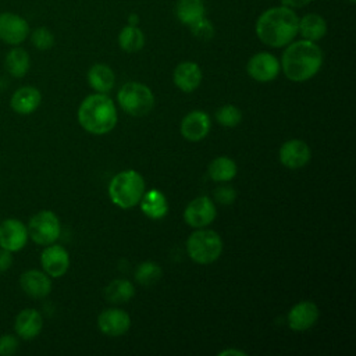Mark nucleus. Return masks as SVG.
<instances>
[{"label":"nucleus","instance_id":"1","mask_svg":"<svg viewBox=\"0 0 356 356\" xmlns=\"http://www.w3.org/2000/svg\"><path fill=\"white\" fill-rule=\"evenodd\" d=\"M299 17L295 10L285 6H275L264 10L254 25L261 43L270 47H285L298 35Z\"/></svg>","mask_w":356,"mask_h":356},{"label":"nucleus","instance_id":"2","mask_svg":"<svg viewBox=\"0 0 356 356\" xmlns=\"http://www.w3.org/2000/svg\"><path fill=\"white\" fill-rule=\"evenodd\" d=\"M323 58V50L316 42L300 39L286 44L280 65L289 81L305 82L320 71Z\"/></svg>","mask_w":356,"mask_h":356},{"label":"nucleus","instance_id":"3","mask_svg":"<svg viewBox=\"0 0 356 356\" xmlns=\"http://www.w3.org/2000/svg\"><path fill=\"white\" fill-rule=\"evenodd\" d=\"M78 121L89 134L104 135L117 124L115 104L104 93L89 95L78 108Z\"/></svg>","mask_w":356,"mask_h":356},{"label":"nucleus","instance_id":"4","mask_svg":"<svg viewBox=\"0 0 356 356\" xmlns=\"http://www.w3.org/2000/svg\"><path fill=\"white\" fill-rule=\"evenodd\" d=\"M145 193V179L134 170L121 171L113 177L108 184V196L111 202L121 209L136 206Z\"/></svg>","mask_w":356,"mask_h":356},{"label":"nucleus","instance_id":"5","mask_svg":"<svg viewBox=\"0 0 356 356\" xmlns=\"http://www.w3.org/2000/svg\"><path fill=\"white\" fill-rule=\"evenodd\" d=\"M186 250L193 261L199 264H210L220 257L222 252V239L216 231L199 229L189 235Z\"/></svg>","mask_w":356,"mask_h":356},{"label":"nucleus","instance_id":"6","mask_svg":"<svg viewBox=\"0 0 356 356\" xmlns=\"http://www.w3.org/2000/svg\"><path fill=\"white\" fill-rule=\"evenodd\" d=\"M117 100L121 108L134 117L146 115L154 106L152 90L139 82H127L117 93Z\"/></svg>","mask_w":356,"mask_h":356},{"label":"nucleus","instance_id":"7","mask_svg":"<svg viewBox=\"0 0 356 356\" xmlns=\"http://www.w3.org/2000/svg\"><path fill=\"white\" fill-rule=\"evenodd\" d=\"M26 228L29 238L40 246L54 243L61 234L60 220L51 210H40L33 214Z\"/></svg>","mask_w":356,"mask_h":356},{"label":"nucleus","instance_id":"8","mask_svg":"<svg viewBox=\"0 0 356 356\" xmlns=\"http://www.w3.org/2000/svg\"><path fill=\"white\" fill-rule=\"evenodd\" d=\"M28 21L13 11L0 13V40L8 46H19L29 36Z\"/></svg>","mask_w":356,"mask_h":356},{"label":"nucleus","instance_id":"9","mask_svg":"<svg viewBox=\"0 0 356 356\" xmlns=\"http://www.w3.org/2000/svg\"><path fill=\"white\" fill-rule=\"evenodd\" d=\"M28 228L18 218H6L0 222V248L11 253L19 252L28 242Z\"/></svg>","mask_w":356,"mask_h":356},{"label":"nucleus","instance_id":"10","mask_svg":"<svg viewBox=\"0 0 356 356\" xmlns=\"http://www.w3.org/2000/svg\"><path fill=\"white\" fill-rule=\"evenodd\" d=\"M281 65L278 58L268 53V51H260L253 54L246 65V71L257 82H270L275 79L280 74Z\"/></svg>","mask_w":356,"mask_h":356},{"label":"nucleus","instance_id":"11","mask_svg":"<svg viewBox=\"0 0 356 356\" xmlns=\"http://www.w3.org/2000/svg\"><path fill=\"white\" fill-rule=\"evenodd\" d=\"M216 214L213 200L209 196H197L185 207L184 220L189 227L203 228L214 221Z\"/></svg>","mask_w":356,"mask_h":356},{"label":"nucleus","instance_id":"12","mask_svg":"<svg viewBox=\"0 0 356 356\" xmlns=\"http://www.w3.org/2000/svg\"><path fill=\"white\" fill-rule=\"evenodd\" d=\"M40 264L49 277L60 278L70 267V254L64 246L50 243L40 253Z\"/></svg>","mask_w":356,"mask_h":356},{"label":"nucleus","instance_id":"13","mask_svg":"<svg viewBox=\"0 0 356 356\" xmlns=\"http://www.w3.org/2000/svg\"><path fill=\"white\" fill-rule=\"evenodd\" d=\"M312 157L309 145L300 139H291L281 145L280 147V161L291 170H298L305 167Z\"/></svg>","mask_w":356,"mask_h":356},{"label":"nucleus","instance_id":"14","mask_svg":"<svg viewBox=\"0 0 356 356\" xmlns=\"http://www.w3.org/2000/svg\"><path fill=\"white\" fill-rule=\"evenodd\" d=\"M210 117L202 110H193L181 121V134L186 140L197 142L207 136L210 132Z\"/></svg>","mask_w":356,"mask_h":356},{"label":"nucleus","instance_id":"15","mask_svg":"<svg viewBox=\"0 0 356 356\" xmlns=\"http://www.w3.org/2000/svg\"><path fill=\"white\" fill-rule=\"evenodd\" d=\"M19 285L24 293L33 299L46 298L51 292L50 277L40 270H26L19 277Z\"/></svg>","mask_w":356,"mask_h":356},{"label":"nucleus","instance_id":"16","mask_svg":"<svg viewBox=\"0 0 356 356\" xmlns=\"http://www.w3.org/2000/svg\"><path fill=\"white\" fill-rule=\"evenodd\" d=\"M99 330L108 337L124 335L131 327V318L121 309H106L97 317Z\"/></svg>","mask_w":356,"mask_h":356},{"label":"nucleus","instance_id":"17","mask_svg":"<svg viewBox=\"0 0 356 356\" xmlns=\"http://www.w3.org/2000/svg\"><path fill=\"white\" fill-rule=\"evenodd\" d=\"M320 312L316 303L302 300L296 303L288 313V325L293 331H306L312 328L318 320Z\"/></svg>","mask_w":356,"mask_h":356},{"label":"nucleus","instance_id":"18","mask_svg":"<svg viewBox=\"0 0 356 356\" xmlns=\"http://www.w3.org/2000/svg\"><path fill=\"white\" fill-rule=\"evenodd\" d=\"M43 328L42 314L32 307L21 310L14 320V331L22 339L36 338Z\"/></svg>","mask_w":356,"mask_h":356},{"label":"nucleus","instance_id":"19","mask_svg":"<svg viewBox=\"0 0 356 356\" xmlns=\"http://www.w3.org/2000/svg\"><path fill=\"white\" fill-rule=\"evenodd\" d=\"M42 102V93L39 92L38 88L35 86H21L18 88L11 99H10V106L13 111L21 115H28L36 111V108L40 106Z\"/></svg>","mask_w":356,"mask_h":356},{"label":"nucleus","instance_id":"20","mask_svg":"<svg viewBox=\"0 0 356 356\" xmlns=\"http://www.w3.org/2000/svg\"><path fill=\"white\" fill-rule=\"evenodd\" d=\"M172 79L178 89L191 93L196 90L202 82V70L193 61H182L175 67Z\"/></svg>","mask_w":356,"mask_h":356},{"label":"nucleus","instance_id":"21","mask_svg":"<svg viewBox=\"0 0 356 356\" xmlns=\"http://www.w3.org/2000/svg\"><path fill=\"white\" fill-rule=\"evenodd\" d=\"M298 33H300V36L306 40L317 42L327 33V21L323 18V15L316 13L305 14L302 18H299Z\"/></svg>","mask_w":356,"mask_h":356},{"label":"nucleus","instance_id":"22","mask_svg":"<svg viewBox=\"0 0 356 356\" xmlns=\"http://www.w3.org/2000/svg\"><path fill=\"white\" fill-rule=\"evenodd\" d=\"M31 67V57L29 53L19 47L11 46L4 57V68L13 78H22L28 74Z\"/></svg>","mask_w":356,"mask_h":356},{"label":"nucleus","instance_id":"23","mask_svg":"<svg viewBox=\"0 0 356 356\" xmlns=\"http://www.w3.org/2000/svg\"><path fill=\"white\" fill-rule=\"evenodd\" d=\"M139 203L143 214L153 220L163 218L168 211L167 197L159 189H150L145 192Z\"/></svg>","mask_w":356,"mask_h":356},{"label":"nucleus","instance_id":"24","mask_svg":"<svg viewBox=\"0 0 356 356\" xmlns=\"http://www.w3.org/2000/svg\"><path fill=\"white\" fill-rule=\"evenodd\" d=\"M88 82L97 93H107L113 89L115 76L107 64H93L88 71Z\"/></svg>","mask_w":356,"mask_h":356},{"label":"nucleus","instance_id":"25","mask_svg":"<svg viewBox=\"0 0 356 356\" xmlns=\"http://www.w3.org/2000/svg\"><path fill=\"white\" fill-rule=\"evenodd\" d=\"M174 13L181 24L189 26L206 17V6L203 0H178Z\"/></svg>","mask_w":356,"mask_h":356},{"label":"nucleus","instance_id":"26","mask_svg":"<svg viewBox=\"0 0 356 356\" xmlns=\"http://www.w3.org/2000/svg\"><path fill=\"white\" fill-rule=\"evenodd\" d=\"M118 44L127 53L139 51L145 46V33L138 25H125L118 33Z\"/></svg>","mask_w":356,"mask_h":356},{"label":"nucleus","instance_id":"27","mask_svg":"<svg viewBox=\"0 0 356 356\" xmlns=\"http://www.w3.org/2000/svg\"><path fill=\"white\" fill-rule=\"evenodd\" d=\"M209 175L213 181L228 182L236 175V164L232 159L227 156L216 157L209 164Z\"/></svg>","mask_w":356,"mask_h":356},{"label":"nucleus","instance_id":"28","mask_svg":"<svg viewBox=\"0 0 356 356\" xmlns=\"http://www.w3.org/2000/svg\"><path fill=\"white\" fill-rule=\"evenodd\" d=\"M135 295V289L131 281L117 278L104 288V296L111 303H125Z\"/></svg>","mask_w":356,"mask_h":356},{"label":"nucleus","instance_id":"29","mask_svg":"<svg viewBox=\"0 0 356 356\" xmlns=\"http://www.w3.org/2000/svg\"><path fill=\"white\" fill-rule=\"evenodd\" d=\"M135 278L140 285H152L161 278V268L153 261L140 263L135 270Z\"/></svg>","mask_w":356,"mask_h":356},{"label":"nucleus","instance_id":"30","mask_svg":"<svg viewBox=\"0 0 356 356\" xmlns=\"http://www.w3.org/2000/svg\"><path fill=\"white\" fill-rule=\"evenodd\" d=\"M216 120L220 125L234 128L236 127L242 120L241 110L234 104H225L216 111Z\"/></svg>","mask_w":356,"mask_h":356},{"label":"nucleus","instance_id":"31","mask_svg":"<svg viewBox=\"0 0 356 356\" xmlns=\"http://www.w3.org/2000/svg\"><path fill=\"white\" fill-rule=\"evenodd\" d=\"M29 39H31V43L33 44V47L38 50H42V51L49 50L54 46V35L46 26H38L36 29L29 32Z\"/></svg>","mask_w":356,"mask_h":356},{"label":"nucleus","instance_id":"32","mask_svg":"<svg viewBox=\"0 0 356 356\" xmlns=\"http://www.w3.org/2000/svg\"><path fill=\"white\" fill-rule=\"evenodd\" d=\"M189 29H191L192 35L199 40H210L214 36V25L206 17H203V18L197 19L196 22H193L192 25H189Z\"/></svg>","mask_w":356,"mask_h":356},{"label":"nucleus","instance_id":"33","mask_svg":"<svg viewBox=\"0 0 356 356\" xmlns=\"http://www.w3.org/2000/svg\"><path fill=\"white\" fill-rule=\"evenodd\" d=\"M18 338L13 334H4L0 337V356H11L18 350Z\"/></svg>","mask_w":356,"mask_h":356},{"label":"nucleus","instance_id":"34","mask_svg":"<svg viewBox=\"0 0 356 356\" xmlns=\"http://www.w3.org/2000/svg\"><path fill=\"white\" fill-rule=\"evenodd\" d=\"M214 197L218 203L221 204H231L235 202V197H236V192L234 188L231 186H221V188H217L216 192H214Z\"/></svg>","mask_w":356,"mask_h":356},{"label":"nucleus","instance_id":"35","mask_svg":"<svg viewBox=\"0 0 356 356\" xmlns=\"http://www.w3.org/2000/svg\"><path fill=\"white\" fill-rule=\"evenodd\" d=\"M14 263L13 253L0 248V273L8 271Z\"/></svg>","mask_w":356,"mask_h":356},{"label":"nucleus","instance_id":"36","mask_svg":"<svg viewBox=\"0 0 356 356\" xmlns=\"http://www.w3.org/2000/svg\"><path fill=\"white\" fill-rule=\"evenodd\" d=\"M312 0H281V6H285V7H289L292 10H296V8H303L306 7Z\"/></svg>","mask_w":356,"mask_h":356},{"label":"nucleus","instance_id":"37","mask_svg":"<svg viewBox=\"0 0 356 356\" xmlns=\"http://www.w3.org/2000/svg\"><path fill=\"white\" fill-rule=\"evenodd\" d=\"M220 356H225V355H238V356H245L246 353L243 350H236V349H227V350H221L218 353Z\"/></svg>","mask_w":356,"mask_h":356},{"label":"nucleus","instance_id":"38","mask_svg":"<svg viewBox=\"0 0 356 356\" xmlns=\"http://www.w3.org/2000/svg\"><path fill=\"white\" fill-rule=\"evenodd\" d=\"M138 22H139L138 14H129V17H128V24H129V25H138Z\"/></svg>","mask_w":356,"mask_h":356},{"label":"nucleus","instance_id":"39","mask_svg":"<svg viewBox=\"0 0 356 356\" xmlns=\"http://www.w3.org/2000/svg\"><path fill=\"white\" fill-rule=\"evenodd\" d=\"M350 1H352V3H353V1H355V0H350Z\"/></svg>","mask_w":356,"mask_h":356}]
</instances>
